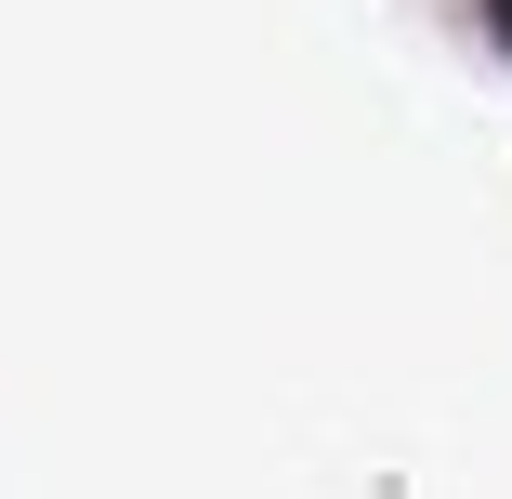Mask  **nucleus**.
Segmentation results:
<instances>
[{"label":"nucleus","instance_id":"nucleus-1","mask_svg":"<svg viewBox=\"0 0 512 499\" xmlns=\"http://www.w3.org/2000/svg\"><path fill=\"white\" fill-rule=\"evenodd\" d=\"M499 14H512V0H499Z\"/></svg>","mask_w":512,"mask_h":499}]
</instances>
